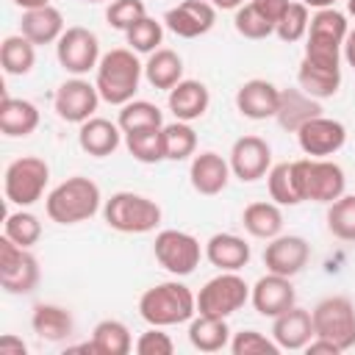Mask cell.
Returning <instances> with one entry per match:
<instances>
[{
  "instance_id": "6da1fadb",
  "label": "cell",
  "mask_w": 355,
  "mask_h": 355,
  "mask_svg": "<svg viewBox=\"0 0 355 355\" xmlns=\"http://www.w3.org/2000/svg\"><path fill=\"white\" fill-rule=\"evenodd\" d=\"M194 313H197V294L180 280L155 283L139 297V316L153 327L183 324Z\"/></svg>"
},
{
  "instance_id": "7a4b0ae2",
  "label": "cell",
  "mask_w": 355,
  "mask_h": 355,
  "mask_svg": "<svg viewBox=\"0 0 355 355\" xmlns=\"http://www.w3.org/2000/svg\"><path fill=\"white\" fill-rule=\"evenodd\" d=\"M94 86L100 97L111 105H125L139 92V80L144 75V64H139L136 50L130 47H114L108 50L97 64Z\"/></svg>"
},
{
  "instance_id": "3957f363",
  "label": "cell",
  "mask_w": 355,
  "mask_h": 355,
  "mask_svg": "<svg viewBox=\"0 0 355 355\" xmlns=\"http://www.w3.org/2000/svg\"><path fill=\"white\" fill-rule=\"evenodd\" d=\"M100 186L92 178L72 175L44 197V211L58 225H78L100 211Z\"/></svg>"
},
{
  "instance_id": "277c9868",
  "label": "cell",
  "mask_w": 355,
  "mask_h": 355,
  "mask_svg": "<svg viewBox=\"0 0 355 355\" xmlns=\"http://www.w3.org/2000/svg\"><path fill=\"white\" fill-rule=\"evenodd\" d=\"M103 219L119 233H150L161 225V205L136 191H116L105 200Z\"/></svg>"
},
{
  "instance_id": "5b68a950",
  "label": "cell",
  "mask_w": 355,
  "mask_h": 355,
  "mask_svg": "<svg viewBox=\"0 0 355 355\" xmlns=\"http://www.w3.org/2000/svg\"><path fill=\"white\" fill-rule=\"evenodd\" d=\"M294 178L302 200L313 202H333L344 194L347 178L336 161L327 158H300L294 161Z\"/></svg>"
},
{
  "instance_id": "8992f818",
  "label": "cell",
  "mask_w": 355,
  "mask_h": 355,
  "mask_svg": "<svg viewBox=\"0 0 355 355\" xmlns=\"http://www.w3.org/2000/svg\"><path fill=\"white\" fill-rule=\"evenodd\" d=\"M47 180H50L47 161L39 158V155H22V158H17L6 166V178H3L6 200L11 205L28 208V205L42 200V194L47 189Z\"/></svg>"
},
{
  "instance_id": "52a82bcc",
  "label": "cell",
  "mask_w": 355,
  "mask_h": 355,
  "mask_svg": "<svg viewBox=\"0 0 355 355\" xmlns=\"http://www.w3.org/2000/svg\"><path fill=\"white\" fill-rule=\"evenodd\" d=\"M311 316H313L316 336L333 341L341 352L355 347V305L349 297H341V294L324 297L322 302H316Z\"/></svg>"
},
{
  "instance_id": "ba28073f",
  "label": "cell",
  "mask_w": 355,
  "mask_h": 355,
  "mask_svg": "<svg viewBox=\"0 0 355 355\" xmlns=\"http://www.w3.org/2000/svg\"><path fill=\"white\" fill-rule=\"evenodd\" d=\"M250 300V286L239 272H219L197 294V313L227 319Z\"/></svg>"
},
{
  "instance_id": "9c48e42d",
  "label": "cell",
  "mask_w": 355,
  "mask_h": 355,
  "mask_svg": "<svg viewBox=\"0 0 355 355\" xmlns=\"http://www.w3.org/2000/svg\"><path fill=\"white\" fill-rule=\"evenodd\" d=\"M153 255L155 261L175 277H186L191 275L197 266H200V258H202V250H200V241L186 233V230H161L155 236V244H153Z\"/></svg>"
},
{
  "instance_id": "30bf717a",
  "label": "cell",
  "mask_w": 355,
  "mask_h": 355,
  "mask_svg": "<svg viewBox=\"0 0 355 355\" xmlns=\"http://www.w3.org/2000/svg\"><path fill=\"white\" fill-rule=\"evenodd\" d=\"M55 58L58 64L69 72V75H86L92 69H97L100 64V39L80 25H72L61 33V39L55 42Z\"/></svg>"
},
{
  "instance_id": "8fae6325",
  "label": "cell",
  "mask_w": 355,
  "mask_h": 355,
  "mask_svg": "<svg viewBox=\"0 0 355 355\" xmlns=\"http://www.w3.org/2000/svg\"><path fill=\"white\" fill-rule=\"evenodd\" d=\"M0 283L8 294H31L39 283V261L8 236H0Z\"/></svg>"
},
{
  "instance_id": "7c38bea8",
  "label": "cell",
  "mask_w": 355,
  "mask_h": 355,
  "mask_svg": "<svg viewBox=\"0 0 355 355\" xmlns=\"http://www.w3.org/2000/svg\"><path fill=\"white\" fill-rule=\"evenodd\" d=\"M100 100H103V97H100L97 86L75 75V78L64 80V83L55 89L53 108H55L58 119L72 122V125H83L86 119H92V116H94V111H97Z\"/></svg>"
},
{
  "instance_id": "4fadbf2b",
  "label": "cell",
  "mask_w": 355,
  "mask_h": 355,
  "mask_svg": "<svg viewBox=\"0 0 355 355\" xmlns=\"http://www.w3.org/2000/svg\"><path fill=\"white\" fill-rule=\"evenodd\" d=\"M297 141L300 150L311 158H327L333 153H338L347 141V128L338 119L330 116H313L311 122H305L297 130Z\"/></svg>"
},
{
  "instance_id": "5bb4252c",
  "label": "cell",
  "mask_w": 355,
  "mask_h": 355,
  "mask_svg": "<svg viewBox=\"0 0 355 355\" xmlns=\"http://www.w3.org/2000/svg\"><path fill=\"white\" fill-rule=\"evenodd\" d=\"M230 172L244 180V183H255L261 180L269 166H272V150L261 136H241L233 141L230 147Z\"/></svg>"
},
{
  "instance_id": "9a60e30c",
  "label": "cell",
  "mask_w": 355,
  "mask_h": 355,
  "mask_svg": "<svg viewBox=\"0 0 355 355\" xmlns=\"http://www.w3.org/2000/svg\"><path fill=\"white\" fill-rule=\"evenodd\" d=\"M311 258V244L302 236H275L263 247V266L266 272L294 277L305 269Z\"/></svg>"
},
{
  "instance_id": "2e32d148",
  "label": "cell",
  "mask_w": 355,
  "mask_h": 355,
  "mask_svg": "<svg viewBox=\"0 0 355 355\" xmlns=\"http://www.w3.org/2000/svg\"><path fill=\"white\" fill-rule=\"evenodd\" d=\"M216 22V8L208 0H183L164 14V25L180 39H197Z\"/></svg>"
},
{
  "instance_id": "e0dca14e",
  "label": "cell",
  "mask_w": 355,
  "mask_h": 355,
  "mask_svg": "<svg viewBox=\"0 0 355 355\" xmlns=\"http://www.w3.org/2000/svg\"><path fill=\"white\" fill-rule=\"evenodd\" d=\"M250 300L255 305V311L261 316H280L283 311H288L294 302H297V294H294V286H291V277H283V275H275V272H266L263 277L255 280V286L250 288Z\"/></svg>"
},
{
  "instance_id": "ac0fdd59",
  "label": "cell",
  "mask_w": 355,
  "mask_h": 355,
  "mask_svg": "<svg viewBox=\"0 0 355 355\" xmlns=\"http://www.w3.org/2000/svg\"><path fill=\"white\" fill-rule=\"evenodd\" d=\"M280 105V89L263 78H252L239 86L236 92V108L247 119H269L277 114Z\"/></svg>"
},
{
  "instance_id": "d6986e66",
  "label": "cell",
  "mask_w": 355,
  "mask_h": 355,
  "mask_svg": "<svg viewBox=\"0 0 355 355\" xmlns=\"http://www.w3.org/2000/svg\"><path fill=\"white\" fill-rule=\"evenodd\" d=\"M313 336V316L305 308L291 305L288 311L272 319V338L280 349H305Z\"/></svg>"
},
{
  "instance_id": "ffe728a7",
  "label": "cell",
  "mask_w": 355,
  "mask_h": 355,
  "mask_svg": "<svg viewBox=\"0 0 355 355\" xmlns=\"http://www.w3.org/2000/svg\"><path fill=\"white\" fill-rule=\"evenodd\" d=\"M189 178H191L194 191H200L205 197H214V194L225 191V186L230 180V164L219 153L205 150V153H200V155L191 158Z\"/></svg>"
},
{
  "instance_id": "44dd1931",
  "label": "cell",
  "mask_w": 355,
  "mask_h": 355,
  "mask_svg": "<svg viewBox=\"0 0 355 355\" xmlns=\"http://www.w3.org/2000/svg\"><path fill=\"white\" fill-rule=\"evenodd\" d=\"M169 111L175 114V119L180 122H194L200 119L208 105H211V94H208V86L200 83V80H191V78H183L178 86L169 89Z\"/></svg>"
},
{
  "instance_id": "7402d4cb",
  "label": "cell",
  "mask_w": 355,
  "mask_h": 355,
  "mask_svg": "<svg viewBox=\"0 0 355 355\" xmlns=\"http://www.w3.org/2000/svg\"><path fill=\"white\" fill-rule=\"evenodd\" d=\"M313 116H322V105L316 97L305 94L302 89H280V105H277L275 119L280 122L283 130L297 133Z\"/></svg>"
},
{
  "instance_id": "603a6c76",
  "label": "cell",
  "mask_w": 355,
  "mask_h": 355,
  "mask_svg": "<svg viewBox=\"0 0 355 355\" xmlns=\"http://www.w3.org/2000/svg\"><path fill=\"white\" fill-rule=\"evenodd\" d=\"M205 258L219 272H239L250 263V244L236 233H214L205 241Z\"/></svg>"
},
{
  "instance_id": "cb8c5ba5",
  "label": "cell",
  "mask_w": 355,
  "mask_h": 355,
  "mask_svg": "<svg viewBox=\"0 0 355 355\" xmlns=\"http://www.w3.org/2000/svg\"><path fill=\"white\" fill-rule=\"evenodd\" d=\"M122 141V128L111 119H103V116H92L80 125L78 130V144L83 153L94 155V158H105L111 155Z\"/></svg>"
},
{
  "instance_id": "d4e9b609",
  "label": "cell",
  "mask_w": 355,
  "mask_h": 355,
  "mask_svg": "<svg viewBox=\"0 0 355 355\" xmlns=\"http://www.w3.org/2000/svg\"><path fill=\"white\" fill-rule=\"evenodd\" d=\"M64 17L55 6H42V8H31L22 11V22H19V33L28 36L36 47L39 44H53L61 39L64 33Z\"/></svg>"
},
{
  "instance_id": "484cf974",
  "label": "cell",
  "mask_w": 355,
  "mask_h": 355,
  "mask_svg": "<svg viewBox=\"0 0 355 355\" xmlns=\"http://www.w3.org/2000/svg\"><path fill=\"white\" fill-rule=\"evenodd\" d=\"M36 128H39V108L31 100L3 94V103H0V130L6 136H11V139H19V136H31Z\"/></svg>"
},
{
  "instance_id": "4316f807",
  "label": "cell",
  "mask_w": 355,
  "mask_h": 355,
  "mask_svg": "<svg viewBox=\"0 0 355 355\" xmlns=\"http://www.w3.org/2000/svg\"><path fill=\"white\" fill-rule=\"evenodd\" d=\"M31 327L39 338L44 341H64L72 336L75 330V319L67 308L61 305H53V302H39L33 308V316H31Z\"/></svg>"
},
{
  "instance_id": "83f0119b",
  "label": "cell",
  "mask_w": 355,
  "mask_h": 355,
  "mask_svg": "<svg viewBox=\"0 0 355 355\" xmlns=\"http://www.w3.org/2000/svg\"><path fill=\"white\" fill-rule=\"evenodd\" d=\"M189 341L200 352H219L230 344V327L219 316L197 313L189 319Z\"/></svg>"
},
{
  "instance_id": "f1b7e54d",
  "label": "cell",
  "mask_w": 355,
  "mask_h": 355,
  "mask_svg": "<svg viewBox=\"0 0 355 355\" xmlns=\"http://www.w3.org/2000/svg\"><path fill=\"white\" fill-rule=\"evenodd\" d=\"M144 78H147V83L153 89L169 92L172 86H178L183 80V58L169 47H158L155 53L147 55Z\"/></svg>"
},
{
  "instance_id": "f546056e",
  "label": "cell",
  "mask_w": 355,
  "mask_h": 355,
  "mask_svg": "<svg viewBox=\"0 0 355 355\" xmlns=\"http://www.w3.org/2000/svg\"><path fill=\"white\" fill-rule=\"evenodd\" d=\"M241 225L255 239H275L283 230V211L277 202H250L241 214Z\"/></svg>"
},
{
  "instance_id": "4dcf8cb0",
  "label": "cell",
  "mask_w": 355,
  "mask_h": 355,
  "mask_svg": "<svg viewBox=\"0 0 355 355\" xmlns=\"http://www.w3.org/2000/svg\"><path fill=\"white\" fill-rule=\"evenodd\" d=\"M297 83L305 94H311L316 100H327L341 86V69H324V67H316L302 58L300 69H297Z\"/></svg>"
},
{
  "instance_id": "1f68e13d",
  "label": "cell",
  "mask_w": 355,
  "mask_h": 355,
  "mask_svg": "<svg viewBox=\"0 0 355 355\" xmlns=\"http://www.w3.org/2000/svg\"><path fill=\"white\" fill-rule=\"evenodd\" d=\"M92 344L97 355H128L136 344L130 338V330L119 319H103L92 330Z\"/></svg>"
},
{
  "instance_id": "d6a6232c",
  "label": "cell",
  "mask_w": 355,
  "mask_h": 355,
  "mask_svg": "<svg viewBox=\"0 0 355 355\" xmlns=\"http://www.w3.org/2000/svg\"><path fill=\"white\" fill-rule=\"evenodd\" d=\"M0 64L6 75H28L36 64V44L22 33L6 36L0 44Z\"/></svg>"
},
{
  "instance_id": "836d02e7",
  "label": "cell",
  "mask_w": 355,
  "mask_h": 355,
  "mask_svg": "<svg viewBox=\"0 0 355 355\" xmlns=\"http://www.w3.org/2000/svg\"><path fill=\"white\" fill-rule=\"evenodd\" d=\"M116 125L122 128V133L164 128V114H161V108H158L155 103H150V100H130V103L119 105Z\"/></svg>"
},
{
  "instance_id": "e575fe53",
  "label": "cell",
  "mask_w": 355,
  "mask_h": 355,
  "mask_svg": "<svg viewBox=\"0 0 355 355\" xmlns=\"http://www.w3.org/2000/svg\"><path fill=\"white\" fill-rule=\"evenodd\" d=\"M125 147L128 153L141 161V164H158L166 158L164 147V128H150V130H133L125 133Z\"/></svg>"
},
{
  "instance_id": "d590c367",
  "label": "cell",
  "mask_w": 355,
  "mask_h": 355,
  "mask_svg": "<svg viewBox=\"0 0 355 355\" xmlns=\"http://www.w3.org/2000/svg\"><path fill=\"white\" fill-rule=\"evenodd\" d=\"M266 186H269V197L277 205H300V189H297V178H294V161H283L269 166L266 172Z\"/></svg>"
},
{
  "instance_id": "8d00e7d4",
  "label": "cell",
  "mask_w": 355,
  "mask_h": 355,
  "mask_svg": "<svg viewBox=\"0 0 355 355\" xmlns=\"http://www.w3.org/2000/svg\"><path fill=\"white\" fill-rule=\"evenodd\" d=\"M3 236H8L14 244L31 250L42 239V222H39L36 214H31L25 208L22 211H11L6 216V222H3Z\"/></svg>"
},
{
  "instance_id": "74e56055",
  "label": "cell",
  "mask_w": 355,
  "mask_h": 355,
  "mask_svg": "<svg viewBox=\"0 0 355 355\" xmlns=\"http://www.w3.org/2000/svg\"><path fill=\"white\" fill-rule=\"evenodd\" d=\"M164 147H166V158L169 161H186L197 153V133L189 122H169L164 125Z\"/></svg>"
},
{
  "instance_id": "f35d334b",
  "label": "cell",
  "mask_w": 355,
  "mask_h": 355,
  "mask_svg": "<svg viewBox=\"0 0 355 355\" xmlns=\"http://www.w3.org/2000/svg\"><path fill=\"white\" fill-rule=\"evenodd\" d=\"M327 227L341 241H355V194H341L327 208Z\"/></svg>"
},
{
  "instance_id": "ab89813d",
  "label": "cell",
  "mask_w": 355,
  "mask_h": 355,
  "mask_svg": "<svg viewBox=\"0 0 355 355\" xmlns=\"http://www.w3.org/2000/svg\"><path fill=\"white\" fill-rule=\"evenodd\" d=\"M125 39H128L130 50L150 55V53L158 50L161 39H164V25H161L158 19H153V17H141L139 22H133V25L125 31Z\"/></svg>"
},
{
  "instance_id": "60d3db41",
  "label": "cell",
  "mask_w": 355,
  "mask_h": 355,
  "mask_svg": "<svg viewBox=\"0 0 355 355\" xmlns=\"http://www.w3.org/2000/svg\"><path fill=\"white\" fill-rule=\"evenodd\" d=\"M349 28H347V17L341 11L333 8H319L313 17H311V25H308V36H322V39H333V42H341L347 39Z\"/></svg>"
},
{
  "instance_id": "b9f144b4",
  "label": "cell",
  "mask_w": 355,
  "mask_h": 355,
  "mask_svg": "<svg viewBox=\"0 0 355 355\" xmlns=\"http://www.w3.org/2000/svg\"><path fill=\"white\" fill-rule=\"evenodd\" d=\"M308 25H311V14L305 3H288L286 14L280 17V22L275 25V33L283 42H300L302 36H308Z\"/></svg>"
},
{
  "instance_id": "7bdbcfd3",
  "label": "cell",
  "mask_w": 355,
  "mask_h": 355,
  "mask_svg": "<svg viewBox=\"0 0 355 355\" xmlns=\"http://www.w3.org/2000/svg\"><path fill=\"white\" fill-rule=\"evenodd\" d=\"M233 25L236 31L244 36V39H266L275 33V25L258 14V8L252 3H244L236 8V17H233Z\"/></svg>"
},
{
  "instance_id": "ee69618b",
  "label": "cell",
  "mask_w": 355,
  "mask_h": 355,
  "mask_svg": "<svg viewBox=\"0 0 355 355\" xmlns=\"http://www.w3.org/2000/svg\"><path fill=\"white\" fill-rule=\"evenodd\" d=\"M302 58L316 64V67H324V69H341V42L322 39V36H308Z\"/></svg>"
},
{
  "instance_id": "f6af8a7d",
  "label": "cell",
  "mask_w": 355,
  "mask_h": 355,
  "mask_svg": "<svg viewBox=\"0 0 355 355\" xmlns=\"http://www.w3.org/2000/svg\"><path fill=\"white\" fill-rule=\"evenodd\" d=\"M230 352L233 355H277L280 347L275 338H266L258 330H241L230 338Z\"/></svg>"
},
{
  "instance_id": "bcb514c9",
  "label": "cell",
  "mask_w": 355,
  "mask_h": 355,
  "mask_svg": "<svg viewBox=\"0 0 355 355\" xmlns=\"http://www.w3.org/2000/svg\"><path fill=\"white\" fill-rule=\"evenodd\" d=\"M141 17H147V8H144L141 0H111V6L105 11L108 25L116 28V31H128Z\"/></svg>"
},
{
  "instance_id": "7dc6e473",
  "label": "cell",
  "mask_w": 355,
  "mask_h": 355,
  "mask_svg": "<svg viewBox=\"0 0 355 355\" xmlns=\"http://www.w3.org/2000/svg\"><path fill=\"white\" fill-rule=\"evenodd\" d=\"M136 352L139 355H172L175 352V341L169 338V333H164V327H153L144 330L136 338Z\"/></svg>"
},
{
  "instance_id": "c3c4849f",
  "label": "cell",
  "mask_w": 355,
  "mask_h": 355,
  "mask_svg": "<svg viewBox=\"0 0 355 355\" xmlns=\"http://www.w3.org/2000/svg\"><path fill=\"white\" fill-rule=\"evenodd\" d=\"M255 8H258V14L261 17H266L272 25H277L280 22V17L286 14V8H288V0H250Z\"/></svg>"
},
{
  "instance_id": "681fc988",
  "label": "cell",
  "mask_w": 355,
  "mask_h": 355,
  "mask_svg": "<svg viewBox=\"0 0 355 355\" xmlns=\"http://www.w3.org/2000/svg\"><path fill=\"white\" fill-rule=\"evenodd\" d=\"M25 352H28V347L22 338H17L14 333L0 336V355H25Z\"/></svg>"
},
{
  "instance_id": "f907efd6",
  "label": "cell",
  "mask_w": 355,
  "mask_h": 355,
  "mask_svg": "<svg viewBox=\"0 0 355 355\" xmlns=\"http://www.w3.org/2000/svg\"><path fill=\"white\" fill-rule=\"evenodd\" d=\"M305 352H308V355H319V352H327V355H338L341 349H338L333 341H327V338H322V336H313V338L308 341Z\"/></svg>"
},
{
  "instance_id": "816d5d0a",
  "label": "cell",
  "mask_w": 355,
  "mask_h": 355,
  "mask_svg": "<svg viewBox=\"0 0 355 355\" xmlns=\"http://www.w3.org/2000/svg\"><path fill=\"white\" fill-rule=\"evenodd\" d=\"M341 55H344V61L355 69V31L347 33V39H344V44H341Z\"/></svg>"
},
{
  "instance_id": "f5cc1de1",
  "label": "cell",
  "mask_w": 355,
  "mask_h": 355,
  "mask_svg": "<svg viewBox=\"0 0 355 355\" xmlns=\"http://www.w3.org/2000/svg\"><path fill=\"white\" fill-rule=\"evenodd\" d=\"M208 3H211L214 8H222V11H230V8L236 11L239 6H244V0H208Z\"/></svg>"
},
{
  "instance_id": "db71d44e",
  "label": "cell",
  "mask_w": 355,
  "mask_h": 355,
  "mask_svg": "<svg viewBox=\"0 0 355 355\" xmlns=\"http://www.w3.org/2000/svg\"><path fill=\"white\" fill-rule=\"evenodd\" d=\"M14 6H19L22 11H31V8H42V6H50V0H14Z\"/></svg>"
},
{
  "instance_id": "11a10c76",
  "label": "cell",
  "mask_w": 355,
  "mask_h": 355,
  "mask_svg": "<svg viewBox=\"0 0 355 355\" xmlns=\"http://www.w3.org/2000/svg\"><path fill=\"white\" fill-rule=\"evenodd\" d=\"M300 3H305L308 8H316V11H319V8H333V6H336V0H300Z\"/></svg>"
},
{
  "instance_id": "9f6ffc18",
  "label": "cell",
  "mask_w": 355,
  "mask_h": 355,
  "mask_svg": "<svg viewBox=\"0 0 355 355\" xmlns=\"http://www.w3.org/2000/svg\"><path fill=\"white\" fill-rule=\"evenodd\" d=\"M347 11L355 17V0H347Z\"/></svg>"
},
{
  "instance_id": "6f0895ef",
  "label": "cell",
  "mask_w": 355,
  "mask_h": 355,
  "mask_svg": "<svg viewBox=\"0 0 355 355\" xmlns=\"http://www.w3.org/2000/svg\"><path fill=\"white\" fill-rule=\"evenodd\" d=\"M83 3H103V0H83Z\"/></svg>"
}]
</instances>
